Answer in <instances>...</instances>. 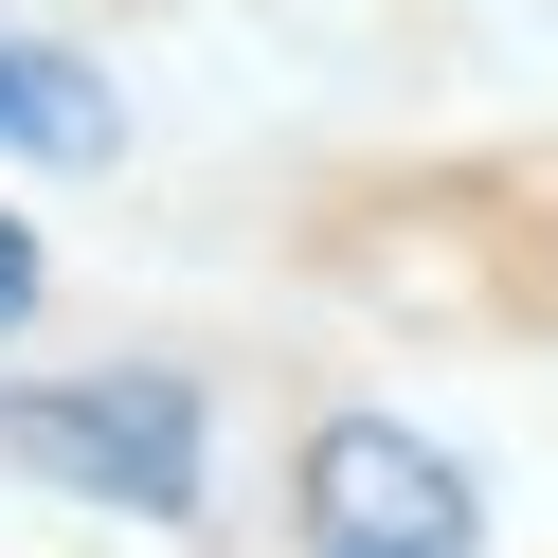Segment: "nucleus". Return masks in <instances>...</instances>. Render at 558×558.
I'll return each instance as SVG.
<instances>
[{"label": "nucleus", "mask_w": 558, "mask_h": 558, "mask_svg": "<svg viewBox=\"0 0 558 558\" xmlns=\"http://www.w3.org/2000/svg\"><path fill=\"white\" fill-rule=\"evenodd\" d=\"M0 450L54 469V486H90V505H145V522L198 505V397L181 378H54V397H0Z\"/></svg>", "instance_id": "nucleus-1"}, {"label": "nucleus", "mask_w": 558, "mask_h": 558, "mask_svg": "<svg viewBox=\"0 0 558 558\" xmlns=\"http://www.w3.org/2000/svg\"><path fill=\"white\" fill-rule=\"evenodd\" d=\"M306 522H325V558H469V469L414 450L397 414H325L306 433Z\"/></svg>", "instance_id": "nucleus-2"}, {"label": "nucleus", "mask_w": 558, "mask_h": 558, "mask_svg": "<svg viewBox=\"0 0 558 558\" xmlns=\"http://www.w3.org/2000/svg\"><path fill=\"white\" fill-rule=\"evenodd\" d=\"M109 73L90 54H54V37H0V162H109Z\"/></svg>", "instance_id": "nucleus-3"}, {"label": "nucleus", "mask_w": 558, "mask_h": 558, "mask_svg": "<svg viewBox=\"0 0 558 558\" xmlns=\"http://www.w3.org/2000/svg\"><path fill=\"white\" fill-rule=\"evenodd\" d=\"M37 289H54V270H37V234H19V217H0V342H19V325H37Z\"/></svg>", "instance_id": "nucleus-4"}]
</instances>
